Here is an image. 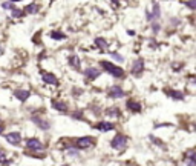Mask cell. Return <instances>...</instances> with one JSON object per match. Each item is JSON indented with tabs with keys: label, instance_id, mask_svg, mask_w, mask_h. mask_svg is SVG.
Here are the masks:
<instances>
[{
	"label": "cell",
	"instance_id": "19",
	"mask_svg": "<svg viewBox=\"0 0 196 166\" xmlns=\"http://www.w3.org/2000/svg\"><path fill=\"white\" fill-rule=\"evenodd\" d=\"M104 115H106V117H109V118L112 120V118H117V117H120V115H121V111H120V108H118V106H107L106 109H104Z\"/></svg>",
	"mask_w": 196,
	"mask_h": 166
},
{
	"label": "cell",
	"instance_id": "7",
	"mask_svg": "<svg viewBox=\"0 0 196 166\" xmlns=\"http://www.w3.org/2000/svg\"><path fill=\"white\" fill-rule=\"evenodd\" d=\"M83 73V77H84V82H95L100 75H101V69L98 66H86L84 69H81Z\"/></svg>",
	"mask_w": 196,
	"mask_h": 166
},
{
	"label": "cell",
	"instance_id": "15",
	"mask_svg": "<svg viewBox=\"0 0 196 166\" xmlns=\"http://www.w3.org/2000/svg\"><path fill=\"white\" fill-rule=\"evenodd\" d=\"M93 128L100 132H110V131L115 129V123L112 120H100L93 125Z\"/></svg>",
	"mask_w": 196,
	"mask_h": 166
},
{
	"label": "cell",
	"instance_id": "28",
	"mask_svg": "<svg viewBox=\"0 0 196 166\" xmlns=\"http://www.w3.org/2000/svg\"><path fill=\"white\" fill-rule=\"evenodd\" d=\"M9 163V158L6 155V152L3 149H0V165H8Z\"/></svg>",
	"mask_w": 196,
	"mask_h": 166
},
{
	"label": "cell",
	"instance_id": "32",
	"mask_svg": "<svg viewBox=\"0 0 196 166\" xmlns=\"http://www.w3.org/2000/svg\"><path fill=\"white\" fill-rule=\"evenodd\" d=\"M110 3H112L115 8H118V6H120V0H110Z\"/></svg>",
	"mask_w": 196,
	"mask_h": 166
},
{
	"label": "cell",
	"instance_id": "16",
	"mask_svg": "<svg viewBox=\"0 0 196 166\" xmlns=\"http://www.w3.org/2000/svg\"><path fill=\"white\" fill-rule=\"evenodd\" d=\"M68 65H69L71 69L77 71V73H81V69H83V66H81V58H80V55H77V54H71L68 57Z\"/></svg>",
	"mask_w": 196,
	"mask_h": 166
},
{
	"label": "cell",
	"instance_id": "21",
	"mask_svg": "<svg viewBox=\"0 0 196 166\" xmlns=\"http://www.w3.org/2000/svg\"><path fill=\"white\" fill-rule=\"evenodd\" d=\"M93 43H95V46H97L98 49H107V48H109V40L104 38V37H97Z\"/></svg>",
	"mask_w": 196,
	"mask_h": 166
},
{
	"label": "cell",
	"instance_id": "6",
	"mask_svg": "<svg viewBox=\"0 0 196 166\" xmlns=\"http://www.w3.org/2000/svg\"><path fill=\"white\" fill-rule=\"evenodd\" d=\"M74 146L80 151H84V149H90V148L95 146V138L90 137V135H84V137H78L75 138L74 142Z\"/></svg>",
	"mask_w": 196,
	"mask_h": 166
},
{
	"label": "cell",
	"instance_id": "13",
	"mask_svg": "<svg viewBox=\"0 0 196 166\" xmlns=\"http://www.w3.org/2000/svg\"><path fill=\"white\" fill-rule=\"evenodd\" d=\"M160 18H161V6H160L158 2H155L152 11H146V20L150 23V22H153V20H160Z\"/></svg>",
	"mask_w": 196,
	"mask_h": 166
},
{
	"label": "cell",
	"instance_id": "23",
	"mask_svg": "<svg viewBox=\"0 0 196 166\" xmlns=\"http://www.w3.org/2000/svg\"><path fill=\"white\" fill-rule=\"evenodd\" d=\"M66 154L69 157H72V158H78L80 157V149H77L74 145H68L66 146Z\"/></svg>",
	"mask_w": 196,
	"mask_h": 166
},
{
	"label": "cell",
	"instance_id": "9",
	"mask_svg": "<svg viewBox=\"0 0 196 166\" xmlns=\"http://www.w3.org/2000/svg\"><path fill=\"white\" fill-rule=\"evenodd\" d=\"M31 122H32L38 129H41V131H49V129H51V122H49L48 118L38 115V114H32Z\"/></svg>",
	"mask_w": 196,
	"mask_h": 166
},
{
	"label": "cell",
	"instance_id": "17",
	"mask_svg": "<svg viewBox=\"0 0 196 166\" xmlns=\"http://www.w3.org/2000/svg\"><path fill=\"white\" fill-rule=\"evenodd\" d=\"M165 94L169 98L172 100H176V102H184L185 100V92L181 91V89H175V88H167Z\"/></svg>",
	"mask_w": 196,
	"mask_h": 166
},
{
	"label": "cell",
	"instance_id": "10",
	"mask_svg": "<svg viewBox=\"0 0 196 166\" xmlns=\"http://www.w3.org/2000/svg\"><path fill=\"white\" fill-rule=\"evenodd\" d=\"M51 108L57 112H61V114H69V105L65 100H60V98L51 100Z\"/></svg>",
	"mask_w": 196,
	"mask_h": 166
},
{
	"label": "cell",
	"instance_id": "12",
	"mask_svg": "<svg viewBox=\"0 0 196 166\" xmlns=\"http://www.w3.org/2000/svg\"><path fill=\"white\" fill-rule=\"evenodd\" d=\"M126 109L130 114H140V112H143V105L135 98H127L126 100Z\"/></svg>",
	"mask_w": 196,
	"mask_h": 166
},
{
	"label": "cell",
	"instance_id": "5",
	"mask_svg": "<svg viewBox=\"0 0 196 166\" xmlns=\"http://www.w3.org/2000/svg\"><path fill=\"white\" fill-rule=\"evenodd\" d=\"M40 77H41V82H43L45 85H48V86H52V88H58V86H60L58 77L54 73H51V71L41 69V71H40Z\"/></svg>",
	"mask_w": 196,
	"mask_h": 166
},
{
	"label": "cell",
	"instance_id": "20",
	"mask_svg": "<svg viewBox=\"0 0 196 166\" xmlns=\"http://www.w3.org/2000/svg\"><path fill=\"white\" fill-rule=\"evenodd\" d=\"M185 165L187 166H196V154H195V149H190L185 155Z\"/></svg>",
	"mask_w": 196,
	"mask_h": 166
},
{
	"label": "cell",
	"instance_id": "29",
	"mask_svg": "<svg viewBox=\"0 0 196 166\" xmlns=\"http://www.w3.org/2000/svg\"><path fill=\"white\" fill-rule=\"evenodd\" d=\"M184 5H185L190 11H195L196 9V0H187V2H184Z\"/></svg>",
	"mask_w": 196,
	"mask_h": 166
},
{
	"label": "cell",
	"instance_id": "2",
	"mask_svg": "<svg viewBox=\"0 0 196 166\" xmlns=\"http://www.w3.org/2000/svg\"><path fill=\"white\" fill-rule=\"evenodd\" d=\"M25 148H26L28 151L37 154V152H43V151L46 149V145H45L41 140H38L37 137H29V138L25 140Z\"/></svg>",
	"mask_w": 196,
	"mask_h": 166
},
{
	"label": "cell",
	"instance_id": "37",
	"mask_svg": "<svg viewBox=\"0 0 196 166\" xmlns=\"http://www.w3.org/2000/svg\"><path fill=\"white\" fill-rule=\"evenodd\" d=\"M0 123H2V117H0Z\"/></svg>",
	"mask_w": 196,
	"mask_h": 166
},
{
	"label": "cell",
	"instance_id": "8",
	"mask_svg": "<svg viewBox=\"0 0 196 166\" xmlns=\"http://www.w3.org/2000/svg\"><path fill=\"white\" fill-rule=\"evenodd\" d=\"M107 97L109 98H113V100H118V98H124L126 97V91L123 86L120 85H112L107 88Z\"/></svg>",
	"mask_w": 196,
	"mask_h": 166
},
{
	"label": "cell",
	"instance_id": "22",
	"mask_svg": "<svg viewBox=\"0 0 196 166\" xmlns=\"http://www.w3.org/2000/svg\"><path fill=\"white\" fill-rule=\"evenodd\" d=\"M49 37H51L52 40H55V42H61V40H66V38H68V36H66L63 31H51V33H49Z\"/></svg>",
	"mask_w": 196,
	"mask_h": 166
},
{
	"label": "cell",
	"instance_id": "25",
	"mask_svg": "<svg viewBox=\"0 0 196 166\" xmlns=\"http://www.w3.org/2000/svg\"><path fill=\"white\" fill-rule=\"evenodd\" d=\"M11 17L12 18H23L26 14H25V11H23V8H17V6H14L11 11Z\"/></svg>",
	"mask_w": 196,
	"mask_h": 166
},
{
	"label": "cell",
	"instance_id": "34",
	"mask_svg": "<svg viewBox=\"0 0 196 166\" xmlns=\"http://www.w3.org/2000/svg\"><path fill=\"white\" fill-rule=\"evenodd\" d=\"M127 34H129V36H135L136 33H135V31H132V29H129V31H127Z\"/></svg>",
	"mask_w": 196,
	"mask_h": 166
},
{
	"label": "cell",
	"instance_id": "14",
	"mask_svg": "<svg viewBox=\"0 0 196 166\" xmlns=\"http://www.w3.org/2000/svg\"><path fill=\"white\" fill-rule=\"evenodd\" d=\"M5 140L9 145H12V146H20V143H22V134H20V131H11V132L5 134Z\"/></svg>",
	"mask_w": 196,
	"mask_h": 166
},
{
	"label": "cell",
	"instance_id": "33",
	"mask_svg": "<svg viewBox=\"0 0 196 166\" xmlns=\"http://www.w3.org/2000/svg\"><path fill=\"white\" fill-rule=\"evenodd\" d=\"M3 132H5V123L2 122V123H0V135H2Z\"/></svg>",
	"mask_w": 196,
	"mask_h": 166
},
{
	"label": "cell",
	"instance_id": "26",
	"mask_svg": "<svg viewBox=\"0 0 196 166\" xmlns=\"http://www.w3.org/2000/svg\"><path fill=\"white\" fill-rule=\"evenodd\" d=\"M109 57H110L113 62H117V63H124V55L120 54L118 51H110V53H109Z\"/></svg>",
	"mask_w": 196,
	"mask_h": 166
},
{
	"label": "cell",
	"instance_id": "24",
	"mask_svg": "<svg viewBox=\"0 0 196 166\" xmlns=\"http://www.w3.org/2000/svg\"><path fill=\"white\" fill-rule=\"evenodd\" d=\"M71 117L74 118V120H80V122H83V120H84V109H81V108L74 109L71 112Z\"/></svg>",
	"mask_w": 196,
	"mask_h": 166
},
{
	"label": "cell",
	"instance_id": "18",
	"mask_svg": "<svg viewBox=\"0 0 196 166\" xmlns=\"http://www.w3.org/2000/svg\"><path fill=\"white\" fill-rule=\"evenodd\" d=\"M23 11H25V14H29V16H36L40 13V5L37 3V2H32V3H29V5H26L25 8H23Z\"/></svg>",
	"mask_w": 196,
	"mask_h": 166
},
{
	"label": "cell",
	"instance_id": "4",
	"mask_svg": "<svg viewBox=\"0 0 196 166\" xmlns=\"http://www.w3.org/2000/svg\"><path fill=\"white\" fill-rule=\"evenodd\" d=\"M110 148L112 149H115V151H118V152H121V151H124L126 146H127V137H126L124 134H121V132H118V134H115L113 135V138L110 140Z\"/></svg>",
	"mask_w": 196,
	"mask_h": 166
},
{
	"label": "cell",
	"instance_id": "1",
	"mask_svg": "<svg viewBox=\"0 0 196 166\" xmlns=\"http://www.w3.org/2000/svg\"><path fill=\"white\" fill-rule=\"evenodd\" d=\"M98 66H100L101 73L109 74L110 77H113V78H117V80H121V78L126 77L124 69H123L120 65H117V63H113V62H110V60H100V62H98Z\"/></svg>",
	"mask_w": 196,
	"mask_h": 166
},
{
	"label": "cell",
	"instance_id": "3",
	"mask_svg": "<svg viewBox=\"0 0 196 166\" xmlns=\"http://www.w3.org/2000/svg\"><path fill=\"white\" fill-rule=\"evenodd\" d=\"M146 71V60L143 57H138V58H133L132 65H130V75L133 77H141Z\"/></svg>",
	"mask_w": 196,
	"mask_h": 166
},
{
	"label": "cell",
	"instance_id": "31",
	"mask_svg": "<svg viewBox=\"0 0 196 166\" xmlns=\"http://www.w3.org/2000/svg\"><path fill=\"white\" fill-rule=\"evenodd\" d=\"M181 25V20H179L178 17H173L170 18V26H173V28H176V26H179Z\"/></svg>",
	"mask_w": 196,
	"mask_h": 166
},
{
	"label": "cell",
	"instance_id": "36",
	"mask_svg": "<svg viewBox=\"0 0 196 166\" xmlns=\"http://www.w3.org/2000/svg\"><path fill=\"white\" fill-rule=\"evenodd\" d=\"M61 166H71V165H61Z\"/></svg>",
	"mask_w": 196,
	"mask_h": 166
},
{
	"label": "cell",
	"instance_id": "35",
	"mask_svg": "<svg viewBox=\"0 0 196 166\" xmlns=\"http://www.w3.org/2000/svg\"><path fill=\"white\" fill-rule=\"evenodd\" d=\"M9 2H12V3H18V2H22V0H9Z\"/></svg>",
	"mask_w": 196,
	"mask_h": 166
},
{
	"label": "cell",
	"instance_id": "11",
	"mask_svg": "<svg viewBox=\"0 0 196 166\" xmlns=\"http://www.w3.org/2000/svg\"><path fill=\"white\" fill-rule=\"evenodd\" d=\"M12 97L16 100H18L20 103H25V102H28L31 98V91L25 89V88H17V89L12 91Z\"/></svg>",
	"mask_w": 196,
	"mask_h": 166
},
{
	"label": "cell",
	"instance_id": "27",
	"mask_svg": "<svg viewBox=\"0 0 196 166\" xmlns=\"http://www.w3.org/2000/svg\"><path fill=\"white\" fill-rule=\"evenodd\" d=\"M150 26H152V33H153V34H160V31H161V22L160 20L150 22Z\"/></svg>",
	"mask_w": 196,
	"mask_h": 166
},
{
	"label": "cell",
	"instance_id": "30",
	"mask_svg": "<svg viewBox=\"0 0 196 166\" xmlns=\"http://www.w3.org/2000/svg\"><path fill=\"white\" fill-rule=\"evenodd\" d=\"M2 8L6 9V11H11V9L14 8V3H12V2H3V3H2Z\"/></svg>",
	"mask_w": 196,
	"mask_h": 166
}]
</instances>
